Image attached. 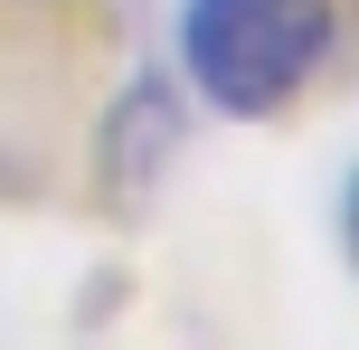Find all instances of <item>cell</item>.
Listing matches in <instances>:
<instances>
[{
    "label": "cell",
    "mask_w": 359,
    "mask_h": 350,
    "mask_svg": "<svg viewBox=\"0 0 359 350\" xmlns=\"http://www.w3.org/2000/svg\"><path fill=\"white\" fill-rule=\"evenodd\" d=\"M331 0H189L180 10V67L236 123H265L312 86L331 57Z\"/></svg>",
    "instance_id": "cell-1"
},
{
    "label": "cell",
    "mask_w": 359,
    "mask_h": 350,
    "mask_svg": "<svg viewBox=\"0 0 359 350\" xmlns=\"http://www.w3.org/2000/svg\"><path fill=\"white\" fill-rule=\"evenodd\" d=\"M180 142H189L180 86H170V76H133V86L104 105V133H95V189H104L114 218H142V208H151V189L170 180Z\"/></svg>",
    "instance_id": "cell-2"
},
{
    "label": "cell",
    "mask_w": 359,
    "mask_h": 350,
    "mask_svg": "<svg viewBox=\"0 0 359 350\" xmlns=\"http://www.w3.org/2000/svg\"><path fill=\"white\" fill-rule=\"evenodd\" d=\"M341 237H350V265H359V170H350V199H341Z\"/></svg>",
    "instance_id": "cell-3"
}]
</instances>
